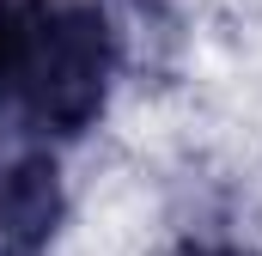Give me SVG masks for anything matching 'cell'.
<instances>
[{
	"mask_svg": "<svg viewBox=\"0 0 262 256\" xmlns=\"http://www.w3.org/2000/svg\"><path fill=\"white\" fill-rule=\"evenodd\" d=\"M116 79V31L85 0H18V37L0 79V128L18 146L73 140L98 122Z\"/></svg>",
	"mask_w": 262,
	"mask_h": 256,
	"instance_id": "6da1fadb",
	"label": "cell"
},
{
	"mask_svg": "<svg viewBox=\"0 0 262 256\" xmlns=\"http://www.w3.org/2000/svg\"><path fill=\"white\" fill-rule=\"evenodd\" d=\"M61 177L49 153H0V256H43L61 226Z\"/></svg>",
	"mask_w": 262,
	"mask_h": 256,
	"instance_id": "7a4b0ae2",
	"label": "cell"
},
{
	"mask_svg": "<svg viewBox=\"0 0 262 256\" xmlns=\"http://www.w3.org/2000/svg\"><path fill=\"white\" fill-rule=\"evenodd\" d=\"M12 37H18V0H0V79L12 61Z\"/></svg>",
	"mask_w": 262,
	"mask_h": 256,
	"instance_id": "3957f363",
	"label": "cell"
},
{
	"mask_svg": "<svg viewBox=\"0 0 262 256\" xmlns=\"http://www.w3.org/2000/svg\"><path fill=\"white\" fill-rule=\"evenodd\" d=\"M189 256H244V250H189Z\"/></svg>",
	"mask_w": 262,
	"mask_h": 256,
	"instance_id": "277c9868",
	"label": "cell"
}]
</instances>
